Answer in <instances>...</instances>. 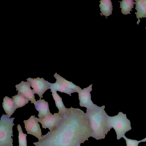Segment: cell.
<instances>
[{"mask_svg":"<svg viewBox=\"0 0 146 146\" xmlns=\"http://www.w3.org/2000/svg\"><path fill=\"white\" fill-rule=\"evenodd\" d=\"M54 129L42 135L35 146H78L92 137L93 133L86 114L72 107Z\"/></svg>","mask_w":146,"mask_h":146,"instance_id":"6da1fadb","label":"cell"},{"mask_svg":"<svg viewBox=\"0 0 146 146\" xmlns=\"http://www.w3.org/2000/svg\"><path fill=\"white\" fill-rule=\"evenodd\" d=\"M105 106L96 105L86 110L85 113L90 122L93 133L92 137L97 140L104 139L110 131L107 124V116L104 110Z\"/></svg>","mask_w":146,"mask_h":146,"instance_id":"7a4b0ae2","label":"cell"},{"mask_svg":"<svg viewBox=\"0 0 146 146\" xmlns=\"http://www.w3.org/2000/svg\"><path fill=\"white\" fill-rule=\"evenodd\" d=\"M107 124L110 129L113 128L117 135V138L119 139L126 132L131 130V123L125 114L119 112L113 116H107Z\"/></svg>","mask_w":146,"mask_h":146,"instance_id":"3957f363","label":"cell"},{"mask_svg":"<svg viewBox=\"0 0 146 146\" xmlns=\"http://www.w3.org/2000/svg\"><path fill=\"white\" fill-rule=\"evenodd\" d=\"M14 117L10 118L7 114L1 116L0 121V146H13V127Z\"/></svg>","mask_w":146,"mask_h":146,"instance_id":"277c9868","label":"cell"},{"mask_svg":"<svg viewBox=\"0 0 146 146\" xmlns=\"http://www.w3.org/2000/svg\"><path fill=\"white\" fill-rule=\"evenodd\" d=\"M26 80L33 88L32 90L33 93L37 94L40 97V99L43 97L42 95L45 92L50 89V83L42 78L37 77L36 78H29Z\"/></svg>","mask_w":146,"mask_h":146,"instance_id":"5b68a950","label":"cell"},{"mask_svg":"<svg viewBox=\"0 0 146 146\" xmlns=\"http://www.w3.org/2000/svg\"><path fill=\"white\" fill-rule=\"evenodd\" d=\"M38 119L35 115H32L29 119L24 120L23 122L27 134L35 136L39 140L42 137Z\"/></svg>","mask_w":146,"mask_h":146,"instance_id":"8992f818","label":"cell"},{"mask_svg":"<svg viewBox=\"0 0 146 146\" xmlns=\"http://www.w3.org/2000/svg\"><path fill=\"white\" fill-rule=\"evenodd\" d=\"M64 116L58 113H54L42 119L38 118V122L40 123L42 127L48 128L51 131L55 129L59 125Z\"/></svg>","mask_w":146,"mask_h":146,"instance_id":"52a82bcc","label":"cell"},{"mask_svg":"<svg viewBox=\"0 0 146 146\" xmlns=\"http://www.w3.org/2000/svg\"><path fill=\"white\" fill-rule=\"evenodd\" d=\"M92 84L90 85L78 93L80 106L85 107L87 109L92 108L96 105L93 103L91 99L90 92L92 90Z\"/></svg>","mask_w":146,"mask_h":146,"instance_id":"ba28073f","label":"cell"},{"mask_svg":"<svg viewBox=\"0 0 146 146\" xmlns=\"http://www.w3.org/2000/svg\"><path fill=\"white\" fill-rule=\"evenodd\" d=\"M31 86L27 82H22L16 85V91L22 94L25 98L30 101L31 103L35 105L36 101L35 98L34 94L31 88Z\"/></svg>","mask_w":146,"mask_h":146,"instance_id":"9c48e42d","label":"cell"},{"mask_svg":"<svg viewBox=\"0 0 146 146\" xmlns=\"http://www.w3.org/2000/svg\"><path fill=\"white\" fill-rule=\"evenodd\" d=\"M35 106L36 109L38 112V117L40 119L52 114L50 111L48 102L44 100L40 99L37 100Z\"/></svg>","mask_w":146,"mask_h":146,"instance_id":"30bf717a","label":"cell"},{"mask_svg":"<svg viewBox=\"0 0 146 146\" xmlns=\"http://www.w3.org/2000/svg\"><path fill=\"white\" fill-rule=\"evenodd\" d=\"M50 92H52V95L55 100L56 106L58 108V113L63 116L68 114L69 112V108H66L64 104L62 98L57 93L56 91L50 85Z\"/></svg>","mask_w":146,"mask_h":146,"instance_id":"8fae6325","label":"cell"},{"mask_svg":"<svg viewBox=\"0 0 146 146\" xmlns=\"http://www.w3.org/2000/svg\"><path fill=\"white\" fill-rule=\"evenodd\" d=\"M135 1V7L137 12L135 13L136 17L138 19L137 22V25L140 22L139 19L142 17L146 18V0H136Z\"/></svg>","mask_w":146,"mask_h":146,"instance_id":"7c38bea8","label":"cell"},{"mask_svg":"<svg viewBox=\"0 0 146 146\" xmlns=\"http://www.w3.org/2000/svg\"><path fill=\"white\" fill-rule=\"evenodd\" d=\"M56 79V82L64 86L72 89L75 92L78 93L82 90L80 87L74 84L72 82L68 81L58 74L57 73L54 75Z\"/></svg>","mask_w":146,"mask_h":146,"instance_id":"4fadbf2b","label":"cell"},{"mask_svg":"<svg viewBox=\"0 0 146 146\" xmlns=\"http://www.w3.org/2000/svg\"><path fill=\"white\" fill-rule=\"evenodd\" d=\"M2 104L3 107L6 113L10 117L16 110L13 99L7 96H5L3 98Z\"/></svg>","mask_w":146,"mask_h":146,"instance_id":"5bb4252c","label":"cell"},{"mask_svg":"<svg viewBox=\"0 0 146 146\" xmlns=\"http://www.w3.org/2000/svg\"><path fill=\"white\" fill-rule=\"evenodd\" d=\"M99 5L102 14L105 16H109L112 14L113 10L112 3L110 0H101Z\"/></svg>","mask_w":146,"mask_h":146,"instance_id":"9a60e30c","label":"cell"},{"mask_svg":"<svg viewBox=\"0 0 146 146\" xmlns=\"http://www.w3.org/2000/svg\"><path fill=\"white\" fill-rule=\"evenodd\" d=\"M121 12L124 15L130 14L131 10L134 7L135 2L133 0H123L120 2Z\"/></svg>","mask_w":146,"mask_h":146,"instance_id":"2e32d148","label":"cell"},{"mask_svg":"<svg viewBox=\"0 0 146 146\" xmlns=\"http://www.w3.org/2000/svg\"><path fill=\"white\" fill-rule=\"evenodd\" d=\"M12 98L15 108L17 109L25 106L29 102V100L21 94L17 93V94L13 96Z\"/></svg>","mask_w":146,"mask_h":146,"instance_id":"e0dca14e","label":"cell"},{"mask_svg":"<svg viewBox=\"0 0 146 146\" xmlns=\"http://www.w3.org/2000/svg\"><path fill=\"white\" fill-rule=\"evenodd\" d=\"M50 85L56 91L65 93L71 96V94L75 92L73 90L61 85L56 82L54 83H50Z\"/></svg>","mask_w":146,"mask_h":146,"instance_id":"ac0fdd59","label":"cell"},{"mask_svg":"<svg viewBox=\"0 0 146 146\" xmlns=\"http://www.w3.org/2000/svg\"><path fill=\"white\" fill-rule=\"evenodd\" d=\"M17 130L19 131V146H27L26 134L24 133L20 124L17 125Z\"/></svg>","mask_w":146,"mask_h":146,"instance_id":"d6986e66","label":"cell"},{"mask_svg":"<svg viewBox=\"0 0 146 146\" xmlns=\"http://www.w3.org/2000/svg\"><path fill=\"white\" fill-rule=\"evenodd\" d=\"M122 137L125 140L127 146H138L139 144L141 142V140L138 141L128 138L125 135Z\"/></svg>","mask_w":146,"mask_h":146,"instance_id":"ffe728a7","label":"cell"},{"mask_svg":"<svg viewBox=\"0 0 146 146\" xmlns=\"http://www.w3.org/2000/svg\"><path fill=\"white\" fill-rule=\"evenodd\" d=\"M141 142H145L146 141V137L143 139L141 140Z\"/></svg>","mask_w":146,"mask_h":146,"instance_id":"44dd1931","label":"cell"},{"mask_svg":"<svg viewBox=\"0 0 146 146\" xmlns=\"http://www.w3.org/2000/svg\"><path fill=\"white\" fill-rule=\"evenodd\" d=\"M78 146H80V145H78Z\"/></svg>","mask_w":146,"mask_h":146,"instance_id":"7402d4cb","label":"cell"},{"mask_svg":"<svg viewBox=\"0 0 146 146\" xmlns=\"http://www.w3.org/2000/svg\"><path fill=\"white\" fill-rule=\"evenodd\" d=\"M145 29H146V28H145Z\"/></svg>","mask_w":146,"mask_h":146,"instance_id":"603a6c76","label":"cell"},{"mask_svg":"<svg viewBox=\"0 0 146 146\" xmlns=\"http://www.w3.org/2000/svg\"></svg>","mask_w":146,"mask_h":146,"instance_id":"cb8c5ba5","label":"cell"}]
</instances>
